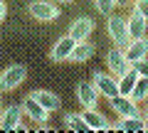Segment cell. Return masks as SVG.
Returning a JSON list of instances; mask_svg holds the SVG:
<instances>
[{
	"label": "cell",
	"mask_w": 148,
	"mask_h": 133,
	"mask_svg": "<svg viewBox=\"0 0 148 133\" xmlns=\"http://www.w3.org/2000/svg\"><path fill=\"white\" fill-rule=\"evenodd\" d=\"M99 91L94 89L91 81H79L77 84V101L82 104V108H96L99 106Z\"/></svg>",
	"instance_id": "obj_8"
},
{
	"label": "cell",
	"mask_w": 148,
	"mask_h": 133,
	"mask_svg": "<svg viewBox=\"0 0 148 133\" xmlns=\"http://www.w3.org/2000/svg\"><path fill=\"white\" fill-rule=\"evenodd\" d=\"M22 116H25L22 104H20V106H17V104L5 106L3 111H0V131H17V126H20Z\"/></svg>",
	"instance_id": "obj_7"
},
{
	"label": "cell",
	"mask_w": 148,
	"mask_h": 133,
	"mask_svg": "<svg viewBox=\"0 0 148 133\" xmlns=\"http://www.w3.org/2000/svg\"><path fill=\"white\" fill-rule=\"evenodd\" d=\"M64 128L67 131H89V126L84 123V118H82V113H67L64 116Z\"/></svg>",
	"instance_id": "obj_20"
},
{
	"label": "cell",
	"mask_w": 148,
	"mask_h": 133,
	"mask_svg": "<svg viewBox=\"0 0 148 133\" xmlns=\"http://www.w3.org/2000/svg\"><path fill=\"white\" fill-rule=\"evenodd\" d=\"M82 118H84V123L89 126V131H111V123L106 121V116L101 111H96V108H84V111H82Z\"/></svg>",
	"instance_id": "obj_13"
},
{
	"label": "cell",
	"mask_w": 148,
	"mask_h": 133,
	"mask_svg": "<svg viewBox=\"0 0 148 133\" xmlns=\"http://www.w3.org/2000/svg\"><path fill=\"white\" fill-rule=\"evenodd\" d=\"M111 108H114V113H116L119 118L123 116H141V111H138V104L133 101L131 96H123V94H116L114 99H109Z\"/></svg>",
	"instance_id": "obj_6"
},
{
	"label": "cell",
	"mask_w": 148,
	"mask_h": 133,
	"mask_svg": "<svg viewBox=\"0 0 148 133\" xmlns=\"http://www.w3.org/2000/svg\"><path fill=\"white\" fill-rule=\"evenodd\" d=\"M141 116H143V121H146V131H148V106H146V111H143Z\"/></svg>",
	"instance_id": "obj_26"
},
{
	"label": "cell",
	"mask_w": 148,
	"mask_h": 133,
	"mask_svg": "<svg viewBox=\"0 0 148 133\" xmlns=\"http://www.w3.org/2000/svg\"><path fill=\"white\" fill-rule=\"evenodd\" d=\"M94 57V44L89 40H82V42L74 44L72 54H69V62H86V59Z\"/></svg>",
	"instance_id": "obj_17"
},
{
	"label": "cell",
	"mask_w": 148,
	"mask_h": 133,
	"mask_svg": "<svg viewBox=\"0 0 148 133\" xmlns=\"http://www.w3.org/2000/svg\"><path fill=\"white\" fill-rule=\"evenodd\" d=\"M106 32H109V37L114 40L116 47H126L128 44V22H126V15H119V12H111L106 15Z\"/></svg>",
	"instance_id": "obj_1"
},
{
	"label": "cell",
	"mask_w": 148,
	"mask_h": 133,
	"mask_svg": "<svg viewBox=\"0 0 148 133\" xmlns=\"http://www.w3.org/2000/svg\"><path fill=\"white\" fill-rule=\"evenodd\" d=\"M27 79V69L22 64H10L3 74H0V91H12Z\"/></svg>",
	"instance_id": "obj_5"
},
{
	"label": "cell",
	"mask_w": 148,
	"mask_h": 133,
	"mask_svg": "<svg viewBox=\"0 0 148 133\" xmlns=\"http://www.w3.org/2000/svg\"><path fill=\"white\" fill-rule=\"evenodd\" d=\"M91 32H94V20L91 17H86V15H79L77 20L69 25V37H74L77 42H82V40H86V37H91Z\"/></svg>",
	"instance_id": "obj_10"
},
{
	"label": "cell",
	"mask_w": 148,
	"mask_h": 133,
	"mask_svg": "<svg viewBox=\"0 0 148 133\" xmlns=\"http://www.w3.org/2000/svg\"><path fill=\"white\" fill-rule=\"evenodd\" d=\"M106 67H109V74H114L116 79L123 76L128 69H131V62H128L123 47H114V49L106 52Z\"/></svg>",
	"instance_id": "obj_4"
},
{
	"label": "cell",
	"mask_w": 148,
	"mask_h": 133,
	"mask_svg": "<svg viewBox=\"0 0 148 133\" xmlns=\"http://www.w3.org/2000/svg\"><path fill=\"white\" fill-rule=\"evenodd\" d=\"M5 15H8V5L3 3V0H0V22L5 20Z\"/></svg>",
	"instance_id": "obj_24"
},
{
	"label": "cell",
	"mask_w": 148,
	"mask_h": 133,
	"mask_svg": "<svg viewBox=\"0 0 148 133\" xmlns=\"http://www.w3.org/2000/svg\"><path fill=\"white\" fill-rule=\"evenodd\" d=\"M131 99L136 104L148 101V76H138V81L133 84V89H131Z\"/></svg>",
	"instance_id": "obj_19"
},
{
	"label": "cell",
	"mask_w": 148,
	"mask_h": 133,
	"mask_svg": "<svg viewBox=\"0 0 148 133\" xmlns=\"http://www.w3.org/2000/svg\"><path fill=\"white\" fill-rule=\"evenodd\" d=\"M126 22H128V37H131V40L146 35V30H148V17L146 15L131 10V15H126Z\"/></svg>",
	"instance_id": "obj_14"
},
{
	"label": "cell",
	"mask_w": 148,
	"mask_h": 133,
	"mask_svg": "<svg viewBox=\"0 0 148 133\" xmlns=\"http://www.w3.org/2000/svg\"><path fill=\"white\" fill-rule=\"evenodd\" d=\"M74 44H77V40H74V37H69V35L59 37L57 42H54L52 52H49V59H52V62H69V54H72Z\"/></svg>",
	"instance_id": "obj_11"
},
{
	"label": "cell",
	"mask_w": 148,
	"mask_h": 133,
	"mask_svg": "<svg viewBox=\"0 0 148 133\" xmlns=\"http://www.w3.org/2000/svg\"><path fill=\"white\" fill-rule=\"evenodd\" d=\"M131 5H133V10H136V12H141V15L148 17V0H133Z\"/></svg>",
	"instance_id": "obj_23"
},
{
	"label": "cell",
	"mask_w": 148,
	"mask_h": 133,
	"mask_svg": "<svg viewBox=\"0 0 148 133\" xmlns=\"http://www.w3.org/2000/svg\"><path fill=\"white\" fill-rule=\"evenodd\" d=\"M111 131H146V121H143V116H123L119 118L114 126H111Z\"/></svg>",
	"instance_id": "obj_15"
},
{
	"label": "cell",
	"mask_w": 148,
	"mask_h": 133,
	"mask_svg": "<svg viewBox=\"0 0 148 133\" xmlns=\"http://www.w3.org/2000/svg\"><path fill=\"white\" fill-rule=\"evenodd\" d=\"M27 12H30V17H35L40 22H52L57 17H62L59 15V8L54 3H49V0H32L27 5Z\"/></svg>",
	"instance_id": "obj_2"
},
{
	"label": "cell",
	"mask_w": 148,
	"mask_h": 133,
	"mask_svg": "<svg viewBox=\"0 0 148 133\" xmlns=\"http://www.w3.org/2000/svg\"><path fill=\"white\" fill-rule=\"evenodd\" d=\"M123 52H126L128 62H138V59L148 57V37L143 35V37H136V40H128V44L123 47Z\"/></svg>",
	"instance_id": "obj_12"
},
{
	"label": "cell",
	"mask_w": 148,
	"mask_h": 133,
	"mask_svg": "<svg viewBox=\"0 0 148 133\" xmlns=\"http://www.w3.org/2000/svg\"><path fill=\"white\" fill-rule=\"evenodd\" d=\"M22 111H25V116L32 118L35 123H47V118H49V111L40 101H35V96H32V94L22 99Z\"/></svg>",
	"instance_id": "obj_9"
},
{
	"label": "cell",
	"mask_w": 148,
	"mask_h": 133,
	"mask_svg": "<svg viewBox=\"0 0 148 133\" xmlns=\"http://www.w3.org/2000/svg\"><path fill=\"white\" fill-rule=\"evenodd\" d=\"M116 81H119V94H123V96H131V89H133V84L138 81V74L133 72V67H131V69H128L123 76H119Z\"/></svg>",
	"instance_id": "obj_18"
},
{
	"label": "cell",
	"mask_w": 148,
	"mask_h": 133,
	"mask_svg": "<svg viewBox=\"0 0 148 133\" xmlns=\"http://www.w3.org/2000/svg\"><path fill=\"white\" fill-rule=\"evenodd\" d=\"M131 67H133V72H136L138 76H148V57H143V59H138V62H133Z\"/></svg>",
	"instance_id": "obj_22"
},
{
	"label": "cell",
	"mask_w": 148,
	"mask_h": 133,
	"mask_svg": "<svg viewBox=\"0 0 148 133\" xmlns=\"http://www.w3.org/2000/svg\"><path fill=\"white\" fill-rule=\"evenodd\" d=\"M57 3H62V5H67V3H74V0H57Z\"/></svg>",
	"instance_id": "obj_27"
},
{
	"label": "cell",
	"mask_w": 148,
	"mask_h": 133,
	"mask_svg": "<svg viewBox=\"0 0 148 133\" xmlns=\"http://www.w3.org/2000/svg\"><path fill=\"white\" fill-rule=\"evenodd\" d=\"M91 84L99 91V96H104V99H114V96L119 94V81H116L114 74H106V72L96 69L94 74H91Z\"/></svg>",
	"instance_id": "obj_3"
},
{
	"label": "cell",
	"mask_w": 148,
	"mask_h": 133,
	"mask_svg": "<svg viewBox=\"0 0 148 133\" xmlns=\"http://www.w3.org/2000/svg\"><path fill=\"white\" fill-rule=\"evenodd\" d=\"M94 5H96V10L101 15H111L114 8H116V0H94Z\"/></svg>",
	"instance_id": "obj_21"
},
{
	"label": "cell",
	"mask_w": 148,
	"mask_h": 133,
	"mask_svg": "<svg viewBox=\"0 0 148 133\" xmlns=\"http://www.w3.org/2000/svg\"><path fill=\"white\" fill-rule=\"evenodd\" d=\"M32 96H35V101H40L45 108H47L49 113L57 111L59 106H62V99H59L54 91H47V89H40V91H32Z\"/></svg>",
	"instance_id": "obj_16"
},
{
	"label": "cell",
	"mask_w": 148,
	"mask_h": 133,
	"mask_svg": "<svg viewBox=\"0 0 148 133\" xmlns=\"http://www.w3.org/2000/svg\"><path fill=\"white\" fill-rule=\"evenodd\" d=\"M0 106H3V96H0Z\"/></svg>",
	"instance_id": "obj_28"
},
{
	"label": "cell",
	"mask_w": 148,
	"mask_h": 133,
	"mask_svg": "<svg viewBox=\"0 0 148 133\" xmlns=\"http://www.w3.org/2000/svg\"><path fill=\"white\" fill-rule=\"evenodd\" d=\"M131 3H133V0H116L119 8H126V5H131Z\"/></svg>",
	"instance_id": "obj_25"
}]
</instances>
